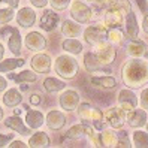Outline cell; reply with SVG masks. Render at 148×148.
<instances>
[{"label": "cell", "instance_id": "obj_1", "mask_svg": "<svg viewBox=\"0 0 148 148\" xmlns=\"http://www.w3.org/2000/svg\"><path fill=\"white\" fill-rule=\"evenodd\" d=\"M123 81L132 87L139 88L148 82V64L139 60H130L123 66Z\"/></svg>", "mask_w": 148, "mask_h": 148}, {"label": "cell", "instance_id": "obj_2", "mask_svg": "<svg viewBox=\"0 0 148 148\" xmlns=\"http://www.w3.org/2000/svg\"><path fill=\"white\" fill-rule=\"evenodd\" d=\"M56 72L66 79H72L78 73V62L71 56H60L56 60Z\"/></svg>", "mask_w": 148, "mask_h": 148}, {"label": "cell", "instance_id": "obj_3", "mask_svg": "<svg viewBox=\"0 0 148 148\" xmlns=\"http://www.w3.org/2000/svg\"><path fill=\"white\" fill-rule=\"evenodd\" d=\"M96 57L99 58V62L106 66V64H111L112 62H114L115 58V49L112 48L109 43H106L105 40H102L99 43H96V51H94Z\"/></svg>", "mask_w": 148, "mask_h": 148}, {"label": "cell", "instance_id": "obj_4", "mask_svg": "<svg viewBox=\"0 0 148 148\" xmlns=\"http://www.w3.org/2000/svg\"><path fill=\"white\" fill-rule=\"evenodd\" d=\"M126 117H127V114L120 106L118 108H109V109H106L105 112H103L105 121H108V124L111 127H114V129L123 127L124 121H126Z\"/></svg>", "mask_w": 148, "mask_h": 148}, {"label": "cell", "instance_id": "obj_5", "mask_svg": "<svg viewBox=\"0 0 148 148\" xmlns=\"http://www.w3.org/2000/svg\"><path fill=\"white\" fill-rule=\"evenodd\" d=\"M91 9L85 3L82 2H73L72 8H71V15L72 18L76 20L78 23L85 24V23H90L91 21Z\"/></svg>", "mask_w": 148, "mask_h": 148}, {"label": "cell", "instance_id": "obj_6", "mask_svg": "<svg viewBox=\"0 0 148 148\" xmlns=\"http://www.w3.org/2000/svg\"><path fill=\"white\" fill-rule=\"evenodd\" d=\"M84 36L88 43L96 45V43H99L108 38V29L105 25H91V27H88L84 32Z\"/></svg>", "mask_w": 148, "mask_h": 148}, {"label": "cell", "instance_id": "obj_7", "mask_svg": "<svg viewBox=\"0 0 148 148\" xmlns=\"http://www.w3.org/2000/svg\"><path fill=\"white\" fill-rule=\"evenodd\" d=\"M0 33H2V36H9V49L12 51V54L20 56V53H21V36H20L18 29L3 27Z\"/></svg>", "mask_w": 148, "mask_h": 148}, {"label": "cell", "instance_id": "obj_8", "mask_svg": "<svg viewBox=\"0 0 148 148\" xmlns=\"http://www.w3.org/2000/svg\"><path fill=\"white\" fill-rule=\"evenodd\" d=\"M118 105L126 114L132 112L136 108V105H138L136 94L133 91H130V90H121L120 94H118Z\"/></svg>", "mask_w": 148, "mask_h": 148}, {"label": "cell", "instance_id": "obj_9", "mask_svg": "<svg viewBox=\"0 0 148 148\" xmlns=\"http://www.w3.org/2000/svg\"><path fill=\"white\" fill-rule=\"evenodd\" d=\"M79 105V94L73 90H67L60 96V106L64 111H75Z\"/></svg>", "mask_w": 148, "mask_h": 148}, {"label": "cell", "instance_id": "obj_10", "mask_svg": "<svg viewBox=\"0 0 148 148\" xmlns=\"http://www.w3.org/2000/svg\"><path fill=\"white\" fill-rule=\"evenodd\" d=\"M84 64H85V69L91 73H111L109 69H105L103 64L99 62V58L96 57L94 53H87L85 57H84Z\"/></svg>", "mask_w": 148, "mask_h": 148}, {"label": "cell", "instance_id": "obj_11", "mask_svg": "<svg viewBox=\"0 0 148 148\" xmlns=\"http://www.w3.org/2000/svg\"><path fill=\"white\" fill-rule=\"evenodd\" d=\"M25 47L30 51H42L47 47V40L38 32H32L25 36Z\"/></svg>", "mask_w": 148, "mask_h": 148}, {"label": "cell", "instance_id": "obj_12", "mask_svg": "<svg viewBox=\"0 0 148 148\" xmlns=\"http://www.w3.org/2000/svg\"><path fill=\"white\" fill-rule=\"evenodd\" d=\"M32 69L38 73H47L51 69V58L47 54H38L32 58Z\"/></svg>", "mask_w": 148, "mask_h": 148}, {"label": "cell", "instance_id": "obj_13", "mask_svg": "<svg viewBox=\"0 0 148 148\" xmlns=\"http://www.w3.org/2000/svg\"><path fill=\"white\" fill-rule=\"evenodd\" d=\"M78 111H79V117L84 120V121H99L103 118V114L99 111V109H93L88 103H81L78 105Z\"/></svg>", "mask_w": 148, "mask_h": 148}, {"label": "cell", "instance_id": "obj_14", "mask_svg": "<svg viewBox=\"0 0 148 148\" xmlns=\"http://www.w3.org/2000/svg\"><path fill=\"white\" fill-rule=\"evenodd\" d=\"M16 21H18V24L21 27H25V29L32 27L34 24V21H36V12L33 9H30V8H23L16 14Z\"/></svg>", "mask_w": 148, "mask_h": 148}, {"label": "cell", "instance_id": "obj_15", "mask_svg": "<svg viewBox=\"0 0 148 148\" xmlns=\"http://www.w3.org/2000/svg\"><path fill=\"white\" fill-rule=\"evenodd\" d=\"M47 124L51 130H60L66 124V117L60 111H49L47 115Z\"/></svg>", "mask_w": 148, "mask_h": 148}, {"label": "cell", "instance_id": "obj_16", "mask_svg": "<svg viewBox=\"0 0 148 148\" xmlns=\"http://www.w3.org/2000/svg\"><path fill=\"white\" fill-rule=\"evenodd\" d=\"M58 24V15L54 11H45L40 18V29H43L45 32H53Z\"/></svg>", "mask_w": 148, "mask_h": 148}, {"label": "cell", "instance_id": "obj_17", "mask_svg": "<svg viewBox=\"0 0 148 148\" xmlns=\"http://www.w3.org/2000/svg\"><path fill=\"white\" fill-rule=\"evenodd\" d=\"M127 123L129 126H132V127H142L147 124V114H145V111L144 109H133L132 112H129L127 114Z\"/></svg>", "mask_w": 148, "mask_h": 148}, {"label": "cell", "instance_id": "obj_18", "mask_svg": "<svg viewBox=\"0 0 148 148\" xmlns=\"http://www.w3.org/2000/svg\"><path fill=\"white\" fill-rule=\"evenodd\" d=\"M5 126H6V127H9V129H12V130H15V132L21 133V135H24V136L30 135V129L24 126L23 120H21L18 115H14V117L6 118V121H5Z\"/></svg>", "mask_w": 148, "mask_h": 148}, {"label": "cell", "instance_id": "obj_19", "mask_svg": "<svg viewBox=\"0 0 148 148\" xmlns=\"http://www.w3.org/2000/svg\"><path fill=\"white\" fill-rule=\"evenodd\" d=\"M90 82L91 85L99 87V88H114L117 85L115 78H112V76H93Z\"/></svg>", "mask_w": 148, "mask_h": 148}, {"label": "cell", "instance_id": "obj_20", "mask_svg": "<svg viewBox=\"0 0 148 148\" xmlns=\"http://www.w3.org/2000/svg\"><path fill=\"white\" fill-rule=\"evenodd\" d=\"M21 102H23V96L18 90H15V88L8 90L3 96V103L6 106H16V105H20Z\"/></svg>", "mask_w": 148, "mask_h": 148}, {"label": "cell", "instance_id": "obj_21", "mask_svg": "<svg viewBox=\"0 0 148 148\" xmlns=\"http://www.w3.org/2000/svg\"><path fill=\"white\" fill-rule=\"evenodd\" d=\"M82 29L79 24H75L73 21H64L62 25V33L66 38H78L81 34Z\"/></svg>", "mask_w": 148, "mask_h": 148}, {"label": "cell", "instance_id": "obj_22", "mask_svg": "<svg viewBox=\"0 0 148 148\" xmlns=\"http://www.w3.org/2000/svg\"><path fill=\"white\" fill-rule=\"evenodd\" d=\"M127 54L132 57H141L145 54V43L142 40L132 39L127 45Z\"/></svg>", "mask_w": 148, "mask_h": 148}, {"label": "cell", "instance_id": "obj_23", "mask_svg": "<svg viewBox=\"0 0 148 148\" xmlns=\"http://www.w3.org/2000/svg\"><path fill=\"white\" fill-rule=\"evenodd\" d=\"M25 121L30 129H39L43 124V114L39 111H27Z\"/></svg>", "mask_w": 148, "mask_h": 148}, {"label": "cell", "instance_id": "obj_24", "mask_svg": "<svg viewBox=\"0 0 148 148\" xmlns=\"http://www.w3.org/2000/svg\"><path fill=\"white\" fill-rule=\"evenodd\" d=\"M126 32L130 39L138 38V24H136V16L133 12L127 14V21H126Z\"/></svg>", "mask_w": 148, "mask_h": 148}, {"label": "cell", "instance_id": "obj_25", "mask_svg": "<svg viewBox=\"0 0 148 148\" xmlns=\"http://www.w3.org/2000/svg\"><path fill=\"white\" fill-rule=\"evenodd\" d=\"M63 49L71 54H79L82 53V43L75 38H69L63 42Z\"/></svg>", "mask_w": 148, "mask_h": 148}, {"label": "cell", "instance_id": "obj_26", "mask_svg": "<svg viewBox=\"0 0 148 148\" xmlns=\"http://www.w3.org/2000/svg\"><path fill=\"white\" fill-rule=\"evenodd\" d=\"M49 145V138L47 136V133L43 132H38L34 133L30 141H29V147H33V148H38V147H48Z\"/></svg>", "mask_w": 148, "mask_h": 148}, {"label": "cell", "instance_id": "obj_27", "mask_svg": "<svg viewBox=\"0 0 148 148\" xmlns=\"http://www.w3.org/2000/svg\"><path fill=\"white\" fill-rule=\"evenodd\" d=\"M8 78L14 79L15 82H34V81L38 79L36 73H33L32 71H24L21 73H16V75L9 73V75H8Z\"/></svg>", "mask_w": 148, "mask_h": 148}, {"label": "cell", "instance_id": "obj_28", "mask_svg": "<svg viewBox=\"0 0 148 148\" xmlns=\"http://www.w3.org/2000/svg\"><path fill=\"white\" fill-rule=\"evenodd\" d=\"M24 64L23 58H8L0 62V72H11L16 67H21Z\"/></svg>", "mask_w": 148, "mask_h": 148}, {"label": "cell", "instance_id": "obj_29", "mask_svg": "<svg viewBox=\"0 0 148 148\" xmlns=\"http://www.w3.org/2000/svg\"><path fill=\"white\" fill-rule=\"evenodd\" d=\"M100 142L103 147H117L118 142V136L114 133L112 130H103L100 135Z\"/></svg>", "mask_w": 148, "mask_h": 148}, {"label": "cell", "instance_id": "obj_30", "mask_svg": "<svg viewBox=\"0 0 148 148\" xmlns=\"http://www.w3.org/2000/svg\"><path fill=\"white\" fill-rule=\"evenodd\" d=\"M43 87H45L47 91L56 93V91H60V90L64 88V82L56 79V78H47V79L43 81Z\"/></svg>", "mask_w": 148, "mask_h": 148}, {"label": "cell", "instance_id": "obj_31", "mask_svg": "<svg viewBox=\"0 0 148 148\" xmlns=\"http://www.w3.org/2000/svg\"><path fill=\"white\" fill-rule=\"evenodd\" d=\"M133 144L138 148H148V133L142 130H136L133 133Z\"/></svg>", "mask_w": 148, "mask_h": 148}, {"label": "cell", "instance_id": "obj_32", "mask_svg": "<svg viewBox=\"0 0 148 148\" xmlns=\"http://www.w3.org/2000/svg\"><path fill=\"white\" fill-rule=\"evenodd\" d=\"M84 133H85L84 124H76V126H73V127H71L67 130L66 138H69V139H79Z\"/></svg>", "mask_w": 148, "mask_h": 148}, {"label": "cell", "instance_id": "obj_33", "mask_svg": "<svg viewBox=\"0 0 148 148\" xmlns=\"http://www.w3.org/2000/svg\"><path fill=\"white\" fill-rule=\"evenodd\" d=\"M12 18H14V11H12V8H9V9H0V24L9 23Z\"/></svg>", "mask_w": 148, "mask_h": 148}, {"label": "cell", "instance_id": "obj_34", "mask_svg": "<svg viewBox=\"0 0 148 148\" xmlns=\"http://www.w3.org/2000/svg\"><path fill=\"white\" fill-rule=\"evenodd\" d=\"M108 38H109L111 42L120 43L121 40H123V33H121L120 30H117V29H112V30H108Z\"/></svg>", "mask_w": 148, "mask_h": 148}, {"label": "cell", "instance_id": "obj_35", "mask_svg": "<svg viewBox=\"0 0 148 148\" xmlns=\"http://www.w3.org/2000/svg\"><path fill=\"white\" fill-rule=\"evenodd\" d=\"M51 5H53L54 9L57 11H63L66 9V8L69 6V3H71V0H49Z\"/></svg>", "mask_w": 148, "mask_h": 148}, {"label": "cell", "instance_id": "obj_36", "mask_svg": "<svg viewBox=\"0 0 148 148\" xmlns=\"http://www.w3.org/2000/svg\"><path fill=\"white\" fill-rule=\"evenodd\" d=\"M117 136H118L117 147H130V142H129V138H127L126 132H120V133H117Z\"/></svg>", "mask_w": 148, "mask_h": 148}, {"label": "cell", "instance_id": "obj_37", "mask_svg": "<svg viewBox=\"0 0 148 148\" xmlns=\"http://www.w3.org/2000/svg\"><path fill=\"white\" fill-rule=\"evenodd\" d=\"M141 105L144 109H148V88H145L141 94Z\"/></svg>", "mask_w": 148, "mask_h": 148}, {"label": "cell", "instance_id": "obj_38", "mask_svg": "<svg viewBox=\"0 0 148 148\" xmlns=\"http://www.w3.org/2000/svg\"><path fill=\"white\" fill-rule=\"evenodd\" d=\"M12 139V135H0V147H5Z\"/></svg>", "mask_w": 148, "mask_h": 148}, {"label": "cell", "instance_id": "obj_39", "mask_svg": "<svg viewBox=\"0 0 148 148\" xmlns=\"http://www.w3.org/2000/svg\"><path fill=\"white\" fill-rule=\"evenodd\" d=\"M30 2L34 8H43V6H47L48 0H30Z\"/></svg>", "mask_w": 148, "mask_h": 148}, {"label": "cell", "instance_id": "obj_40", "mask_svg": "<svg viewBox=\"0 0 148 148\" xmlns=\"http://www.w3.org/2000/svg\"><path fill=\"white\" fill-rule=\"evenodd\" d=\"M0 3H8L11 8H18L20 0H0Z\"/></svg>", "mask_w": 148, "mask_h": 148}, {"label": "cell", "instance_id": "obj_41", "mask_svg": "<svg viewBox=\"0 0 148 148\" xmlns=\"http://www.w3.org/2000/svg\"><path fill=\"white\" fill-rule=\"evenodd\" d=\"M30 103L32 105H39L40 103V96L39 94H32L30 96Z\"/></svg>", "mask_w": 148, "mask_h": 148}, {"label": "cell", "instance_id": "obj_42", "mask_svg": "<svg viewBox=\"0 0 148 148\" xmlns=\"http://www.w3.org/2000/svg\"><path fill=\"white\" fill-rule=\"evenodd\" d=\"M11 148H24V147H27L24 142H21V141H14L11 145H9Z\"/></svg>", "mask_w": 148, "mask_h": 148}, {"label": "cell", "instance_id": "obj_43", "mask_svg": "<svg viewBox=\"0 0 148 148\" xmlns=\"http://www.w3.org/2000/svg\"><path fill=\"white\" fill-rule=\"evenodd\" d=\"M6 87H8V82H6V79H5V78H2V76H0V91H5V90H6Z\"/></svg>", "mask_w": 148, "mask_h": 148}, {"label": "cell", "instance_id": "obj_44", "mask_svg": "<svg viewBox=\"0 0 148 148\" xmlns=\"http://www.w3.org/2000/svg\"><path fill=\"white\" fill-rule=\"evenodd\" d=\"M138 2V5H139V8L142 9V12H145L147 11V5H145V0H136Z\"/></svg>", "mask_w": 148, "mask_h": 148}, {"label": "cell", "instance_id": "obj_45", "mask_svg": "<svg viewBox=\"0 0 148 148\" xmlns=\"http://www.w3.org/2000/svg\"><path fill=\"white\" fill-rule=\"evenodd\" d=\"M142 27H144L145 33H148V15H145V18H144V23H142Z\"/></svg>", "mask_w": 148, "mask_h": 148}, {"label": "cell", "instance_id": "obj_46", "mask_svg": "<svg viewBox=\"0 0 148 148\" xmlns=\"http://www.w3.org/2000/svg\"><path fill=\"white\" fill-rule=\"evenodd\" d=\"M3 54H5V48H3L2 43H0V62H2V58H3Z\"/></svg>", "mask_w": 148, "mask_h": 148}, {"label": "cell", "instance_id": "obj_47", "mask_svg": "<svg viewBox=\"0 0 148 148\" xmlns=\"http://www.w3.org/2000/svg\"><path fill=\"white\" fill-rule=\"evenodd\" d=\"M14 112H15V115H20L21 114V109H15Z\"/></svg>", "mask_w": 148, "mask_h": 148}, {"label": "cell", "instance_id": "obj_48", "mask_svg": "<svg viewBox=\"0 0 148 148\" xmlns=\"http://www.w3.org/2000/svg\"><path fill=\"white\" fill-rule=\"evenodd\" d=\"M2 118H3V109L0 108V120H2Z\"/></svg>", "mask_w": 148, "mask_h": 148}, {"label": "cell", "instance_id": "obj_49", "mask_svg": "<svg viewBox=\"0 0 148 148\" xmlns=\"http://www.w3.org/2000/svg\"><path fill=\"white\" fill-rule=\"evenodd\" d=\"M145 57H147V58H148V53H147V54H145Z\"/></svg>", "mask_w": 148, "mask_h": 148}, {"label": "cell", "instance_id": "obj_50", "mask_svg": "<svg viewBox=\"0 0 148 148\" xmlns=\"http://www.w3.org/2000/svg\"><path fill=\"white\" fill-rule=\"evenodd\" d=\"M145 126H147V129H148V123H147V124H145Z\"/></svg>", "mask_w": 148, "mask_h": 148}]
</instances>
